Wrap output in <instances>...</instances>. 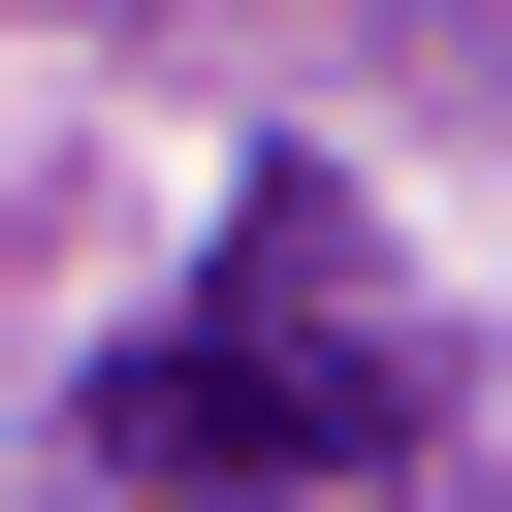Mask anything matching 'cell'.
<instances>
[{"label": "cell", "mask_w": 512, "mask_h": 512, "mask_svg": "<svg viewBox=\"0 0 512 512\" xmlns=\"http://www.w3.org/2000/svg\"><path fill=\"white\" fill-rule=\"evenodd\" d=\"M384 448H416V352L352 320V224H320V192H256L224 320H160V352L96 384V480H192V512H256V480H384Z\"/></svg>", "instance_id": "obj_1"}]
</instances>
